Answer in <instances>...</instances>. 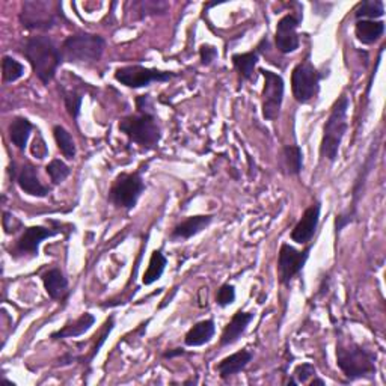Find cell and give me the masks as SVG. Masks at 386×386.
<instances>
[{
    "mask_svg": "<svg viewBox=\"0 0 386 386\" xmlns=\"http://www.w3.org/2000/svg\"><path fill=\"white\" fill-rule=\"evenodd\" d=\"M21 53L44 85H49L53 81L61 62H64L61 49L53 40L44 35L29 37L23 44Z\"/></svg>",
    "mask_w": 386,
    "mask_h": 386,
    "instance_id": "6da1fadb",
    "label": "cell"
},
{
    "mask_svg": "<svg viewBox=\"0 0 386 386\" xmlns=\"http://www.w3.org/2000/svg\"><path fill=\"white\" fill-rule=\"evenodd\" d=\"M337 365L349 380L370 379L376 374V355L355 341L337 343Z\"/></svg>",
    "mask_w": 386,
    "mask_h": 386,
    "instance_id": "7a4b0ae2",
    "label": "cell"
},
{
    "mask_svg": "<svg viewBox=\"0 0 386 386\" xmlns=\"http://www.w3.org/2000/svg\"><path fill=\"white\" fill-rule=\"evenodd\" d=\"M350 106L349 97L341 95L339 97L331 110L324 127H323V138L320 145V156L322 158H326L331 163L337 162L339 146H341L344 134L349 129L347 122V110Z\"/></svg>",
    "mask_w": 386,
    "mask_h": 386,
    "instance_id": "3957f363",
    "label": "cell"
},
{
    "mask_svg": "<svg viewBox=\"0 0 386 386\" xmlns=\"http://www.w3.org/2000/svg\"><path fill=\"white\" fill-rule=\"evenodd\" d=\"M105 49L106 41L103 37L94 35V33H76L62 42L61 54L65 62L90 66L101 59Z\"/></svg>",
    "mask_w": 386,
    "mask_h": 386,
    "instance_id": "277c9868",
    "label": "cell"
},
{
    "mask_svg": "<svg viewBox=\"0 0 386 386\" xmlns=\"http://www.w3.org/2000/svg\"><path fill=\"white\" fill-rule=\"evenodd\" d=\"M118 129L131 142L144 146L146 150L157 148L162 138L160 127H158L156 115L150 112H139L138 115L122 118L118 124Z\"/></svg>",
    "mask_w": 386,
    "mask_h": 386,
    "instance_id": "5b68a950",
    "label": "cell"
},
{
    "mask_svg": "<svg viewBox=\"0 0 386 386\" xmlns=\"http://www.w3.org/2000/svg\"><path fill=\"white\" fill-rule=\"evenodd\" d=\"M62 8L44 0H28L21 5L20 23L28 30H50L59 23Z\"/></svg>",
    "mask_w": 386,
    "mask_h": 386,
    "instance_id": "8992f818",
    "label": "cell"
},
{
    "mask_svg": "<svg viewBox=\"0 0 386 386\" xmlns=\"http://www.w3.org/2000/svg\"><path fill=\"white\" fill-rule=\"evenodd\" d=\"M145 190V183L141 172L119 174L109 190V201L121 210H131L136 207Z\"/></svg>",
    "mask_w": 386,
    "mask_h": 386,
    "instance_id": "52a82bcc",
    "label": "cell"
},
{
    "mask_svg": "<svg viewBox=\"0 0 386 386\" xmlns=\"http://www.w3.org/2000/svg\"><path fill=\"white\" fill-rule=\"evenodd\" d=\"M320 73L310 61L298 64L291 73V90L294 100L300 105L310 103L320 93Z\"/></svg>",
    "mask_w": 386,
    "mask_h": 386,
    "instance_id": "ba28073f",
    "label": "cell"
},
{
    "mask_svg": "<svg viewBox=\"0 0 386 386\" xmlns=\"http://www.w3.org/2000/svg\"><path fill=\"white\" fill-rule=\"evenodd\" d=\"M177 74L172 71H162L157 68H146L142 65H127L119 66L115 71V81L121 85L139 89L150 86L151 83H165L174 78Z\"/></svg>",
    "mask_w": 386,
    "mask_h": 386,
    "instance_id": "9c48e42d",
    "label": "cell"
},
{
    "mask_svg": "<svg viewBox=\"0 0 386 386\" xmlns=\"http://www.w3.org/2000/svg\"><path fill=\"white\" fill-rule=\"evenodd\" d=\"M264 77V88L261 94V107H263V117L267 121H274L279 117L282 101H283V90H286V83L283 78L269 70H259Z\"/></svg>",
    "mask_w": 386,
    "mask_h": 386,
    "instance_id": "30bf717a",
    "label": "cell"
},
{
    "mask_svg": "<svg viewBox=\"0 0 386 386\" xmlns=\"http://www.w3.org/2000/svg\"><path fill=\"white\" fill-rule=\"evenodd\" d=\"M311 246L305 251H298L288 243H282L278 255V276L281 283H288L294 276L303 270L306 261L310 258Z\"/></svg>",
    "mask_w": 386,
    "mask_h": 386,
    "instance_id": "8fae6325",
    "label": "cell"
},
{
    "mask_svg": "<svg viewBox=\"0 0 386 386\" xmlns=\"http://www.w3.org/2000/svg\"><path fill=\"white\" fill-rule=\"evenodd\" d=\"M59 231L44 228V226H29L23 231L21 237L11 249V255L14 258H35L40 254V246L45 240L58 234Z\"/></svg>",
    "mask_w": 386,
    "mask_h": 386,
    "instance_id": "7c38bea8",
    "label": "cell"
},
{
    "mask_svg": "<svg viewBox=\"0 0 386 386\" xmlns=\"http://www.w3.org/2000/svg\"><path fill=\"white\" fill-rule=\"evenodd\" d=\"M300 18L293 14L283 16L276 25V32H275V44L276 49L283 53L288 54L296 52L300 45L299 37H298V28H299Z\"/></svg>",
    "mask_w": 386,
    "mask_h": 386,
    "instance_id": "4fadbf2b",
    "label": "cell"
},
{
    "mask_svg": "<svg viewBox=\"0 0 386 386\" xmlns=\"http://www.w3.org/2000/svg\"><path fill=\"white\" fill-rule=\"evenodd\" d=\"M320 211H322V206L319 202L312 204L311 207H308L305 210V213L302 214L300 221L298 222V225L294 226L291 231V240L296 242L298 245H306L312 240V237L317 231V226H319V221H320Z\"/></svg>",
    "mask_w": 386,
    "mask_h": 386,
    "instance_id": "5bb4252c",
    "label": "cell"
},
{
    "mask_svg": "<svg viewBox=\"0 0 386 386\" xmlns=\"http://www.w3.org/2000/svg\"><path fill=\"white\" fill-rule=\"evenodd\" d=\"M17 185L23 192L28 193V195L37 198H45L50 192L47 186H44L41 183L37 168L32 166L30 163H25L20 169V172L17 175Z\"/></svg>",
    "mask_w": 386,
    "mask_h": 386,
    "instance_id": "9a60e30c",
    "label": "cell"
},
{
    "mask_svg": "<svg viewBox=\"0 0 386 386\" xmlns=\"http://www.w3.org/2000/svg\"><path fill=\"white\" fill-rule=\"evenodd\" d=\"M254 317H255L254 312H245L242 310L237 311L233 315L230 323L226 324L223 329V332L221 335V346L226 347V346L235 344L238 339L242 338V335L246 332V329L254 320Z\"/></svg>",
    "mask_w": 386,
    "mask_h": 386,
    "instance_id": "2e32d148",
    "label": "cell"
},
{
    "mask_svg": "<svg viewBox=\"0 0 386 386\" xmlns=\"http://www.w3.org/2000/svg\"><path fill=\"white\" fill-rule=\"evenodd\" d=\"M214 216L206 214V216H190L186 221L178 223L171 233V240L180 242V240H189V238L198 235L213 222Z\"/></svg>",
    "mask_w": 386,
    "mask_h": 386,
    "instance_id": "e0dca14e",
    "label": "cell"
},
{
    "mask_svg": "<svg viewBox=\"0 0 386 386\" xmlns=\"http://www.w3.org/2000/svg\"><path fill=\"white\" fill-rule=\"evenodd\" d=\"M252 359H254L252 351H249V350L245 349V350L237 351V353H233L230 356L223 358L219 362V364L214 367V370L218 371L221 379L226 380V379L235 376V374L242 373L249 365V362H251Z\"/></svg>",
    "mask_w": 386,
    "mask_h": 386,
    "instance_id": "ac0fdd59",
    "label": "cell"
},
{
    "mask_svg": "<svg viewBox=\"0 0 386 386\" xmlns=\"http://www.w3.org/2000/svg\"><path fill=\"white\" fill-rule=\"evenodd\" d=\"M41 279H42L45 291H47V294L53 300H64L66 298L68 279L65 278L61 269L58 267L49 269L47 271H44Z\"/></svg>",
    "mask_w": 386,
    "mask_h": 386,
    "instance_id": "d6986e66",
    "label": "cell"
},
{
    "mask_svg": "<svg viewBox=\"0 0 386 386\" xmlns=\"http://www.w3.org/2000/svg\"><path fill=\"white\" fill-rule=\"evenodd\" d=\"M216 334V326L213 320H202L197 323L185 337V344L187 347H201L209 344Z\"/></svg>",
    "mask_w": 386,
    "mask_h": 386,
    "instance_id": "ffe728a7",
    "label": "cell"
},
{
    "mask_svg": "<svg viewBox=\"0 0 386 386\" xmlns=\"http://www.w3.org/2000/svg\"><path fill=\"white\" fill-rule=\"evenodd\" d=\"M95 323V317L90 312H85L82 314L78 319H76L71 323H66L61 331L53 332L52 338L53 339H64V338H77L85 335L90 327L94 326Z\"/></svg>",
    "mask_w": 386,
    "mask_h": 386,
    "instance_id": "44dd1931",
    "label": "cell"
},
{
    "mask_svg": "<svg viewBox=\"0 0 386 386\" xmlns=\"http://www.w3.org/2000/svg\"><path fill=\"white\" fill-rule=\"evenodd\" d=\"M385 33V23L376 20H358L355 26V35L362 44H374Z\"/></svg>",
    "mask_w": 386,
    "mask_h": 386,
    "instance_id": "7402d4cb",
    "label": "cell"
},
{
    "mask_svg": "<svg viewBox=\"0 0 386 386\" xmlns=\"http://www.w3.org/2000/svg\"><path fill=\"white\" fill-rule=\"evenodd\" d=\"M32 130H33L32 122L25 117H16L13 121H11L8 131H9V139L16 148H18L20 151H25Z\"/></svg>",
    "mask_w": 386,
    "mask_h": 386,
    "instance_id": "603a6c76",
    "label": "cell"
},
{
    "mask_svg": "<svg viewBox=\"0 0 386 386\" xmlns=\"http://www.w3.org/2000/svg\"><path fill=\"white\" fill-rule=\"evenodd\" d=\"M258 62H259L258 50H252L247 53H237L233 56V65L243 81H249V78L254 76L255 66L258 65Z\"/></svg>",
    "mask_w": 386,
    "mask_h": 386,
    "instance_id": "cb8c5ba5",
    "label": "cell"
},
{
    "mask_svg": "<svg viewBox=\"0 0 386 386\" xmlns=\"http://www.w3.org/2000/svg\"><path fill=\"white\" fill-rule=\"evenodd\" d=\"M283 169L288 175H299L303 169V153L298 145H287L282 150Z\"/></svg>",
    "mask_w": 386,
    "mask_h": 386,
    "instance_id": "d4e9b609",
    "label": "cell"
},
{
    "mask_svg": "<svg viewBox=\"0 0 386 386\" xmlns=\"http://www.w3.org/2000/svg\"><path fill=\"white\" fill-rule=\"evenodd\" d=\"M166 264H168V259L160 249H158V251H154L150 258V264H148V267H146L144 278H142L144 286H151V283L160 279L165 269H166Z\"/></svg>",
    "mask_w": 386,
    "mask_h": 386,
    "instance_id": "484cf974",
    "label": "cell"
},
{
    "mask_svg": "<svg viewBox=\"0 0 386 386\" xmlns=\"http://www.w3.org/2000/svg\"><path fill=\"white\" fill-rule=\"evenodd\" d=\"M53 138H54L56 145H58L59 151L64 154V157L68 158V160H73V158L76 157L77 150H76V144H74V139H73V136L70 134V131H68L62 126H54L53 127Z\"/></svg>",
    "mask_w": 386,
    "mask_h": 386,
    "instance_id": "4316f807",
    "label": "cell"
},
{
    "mask_svg": "<svg viewBox=\"0 0 386 386\" xmlns=\"http://www.w3.org/2000/svg\"><path fill=\"white\" fill-rule=\"evenodd\" d=\"M385 16V5L382 0H365L359 4L355 11L356 20H374L382 18Z\"/></svg>",
    "mask_w": 386,
    "mask_h": 386,
    "instance_id": "83f0119b",
    "label": "cell"
},
{
    "mask_svg": "<svg viewBox=\"0 0 386 386\" xmlns=\"http://www.w3.org/2000/svg\"><path fill=\"white\" fill-rule=\"evenodd\" d=\"M62 98L65 107L70 113V117L73 119H77L78 115H81V109H82V100H83V93L77 90L76 88H65L62 86Z\"/></svg>",
    "mask_w": 386,
    "mask_h": 386,
    "instance_id": "f1b7e54d",
    "label": "cell"
},
{
    "mask_svg": "<svg viewBox=\"0 0 386 386\" xmlns=\"http://www.w3.org/2000/svg\"><path fill=\"white\" fill-rule=\"evenodd\" d=\"M25 76V65L11 56H4L2 59V77L5 83H14Z\"/></svg>",
    "mask_w": 386,
    "mask_h": 386,
    "instance_id": "f546056e",
    "label": "cell"
},
{
    "mask_svg": "<svg viewBox=\"0 0 386 386\" xmlns=\"http://www.w3.org/2000/svg\"><path fill=\"white\" fill-rule=\"evenodd\" d=\"M45 171H47L52 183L58 186V185L64 183L66 177L70 175L71 169L65 162H62L61 158H53V160L47 166H45Z\"/></svg>",
    "mask_w": 386,
    "mask_h": 386,
    "instance_id": "4dcf8cb0",
    "label": "cell"
},
{
    "mask_svg": "<svg viewBox=\"0 0 386 386\" xmlns=\"http://www.w3.org/2000/svg\"><path fill=\"white\" fill-rule=\"evenodd\" d=\"M134 6L138 8V13H142L141 17L144 16H154V14H165L169 5L166 2H156V0H145V2L134 4Z\"/></svg>",
    "mask_w": 386,
    "mask_h": 386,
    "instance_id": "1f68e13d",
    "label": "cell"
},
{
    "mask_svg": "<svg viewBox=\"0 0 386 386\" xmlns=\"http://www.w3.org/2000/svg\"><path fill=\"white\" fill-rule=\"evenodd\" d=\"M235 302V287L233 283H223L221 288L216 293V303H218L221 308H226Z\"/></svg>",
    "mask_w": 386,
    "mask_h": 386,
    "instance_id": "d6a6232c",
    "label": "cell"
},
{
    "mask_svg": "<svg viewBox=\"0 0 386 386\" xmlns=\"http://www.w3.org/2000/svg\"><path fill=\"white\" fill-rule=\"evenodd\" d=\"M315 367L310 362H305V364H300L296 367L293 373V380L290 382L291 385H298V383H308L311 378H315Z\"/></svg>",
    "mask_w": 386,
    "mask_h": 386,
    "instance_id": "836d02e7",
    "label": "cell"
},
{
    "mask_svg": "<svg viewBox=\"0 0 386 386\" xmlns=\"http://www.w3.org/2000/svg\"><path fill=\"white\" fill-rule=\"evenodd\" d=\"M112 329H113V317H110V319L106 322V324H105V327H103V331H101V334L98 335V343L93 347V351H90V355H89V358H88L89 362L93 361V359L98 355V351H100L101 346H103V344L106 343V338H107L109 334L112 332Z\"/></svg>",
    "mask_w": 386,
    "mask_h": 386,
    "instance_id": "e575fe53",
    "label": "cell"
},
{
    "mask_svg": "<svg viewBox=\"0 0 386 386\" xmlns=\"http://www.w3.org/2000/svg\"><path fill=\"white\" fill-rule=\"evenodd\" d=\"M199 56H201V64L209 66L218 59V49L211 44H202L199 49Z\"/></svg>",
    "mask_w": 386,
    "mask_h": 386,
    "instance_id": "d590c367",
    "label": "cell"
},
{
    "mask_svg": "<svg viewBox=\"0 0 386 386\" xmlns=\"http://www.w3.org/2000/svg\"><path fill=\"white\" fill-rule=\"evenodd\" d=\"M30 153L33 157L38 158V160H42V158L49 156V148H47V145H45V141L42 139L41 134H38L37 138L33 139L32 146H30Z\"/></svg>",
    "mask_w": 386,
    "mask_h": 386,
    "instance_id": "8d00e7d4",
    "label": "cell"
},
{
    "mask_svg": "<svg viewBox=\"0 0 386 386\" xmlns=\"http://www.w3.org/2000/svg\"><path fill=\"white\" fill-rule=\"evenodd\" d=\"M353 221H355V210H351L349 213L338 214L335 218V233L339 234L349 223H351Z\"/></svg>",
    "mask_w": 386,
    "mask_h": 386,
    "instance_id": "74e56055",
    "label": "cell"
},
{
    "mask_svg": "<svg viewBox=\"0 0 386 386\" xmlns=\"http://www.w3.org/2000/svg\"><path fill=\"white\" fill-rule=\"evenodd\" d=\"M186 353L185 349H172V350H168L163 353V358L165 359H172L175 356H183Z\"/></svg>",
    "mask_w": 386,
    "mask_h": 386,
    "instance_id": "f35d334b",
    "label": "cell"
},
{
    "mask_svg": "<svg viewBox=\"0 0 386 386\" xmlns=\"http://www.w3.org/2000/svg\"><path fill=\"white\" fill-rule=\"evenodd\" d=\"M311 385H312V386H314V385H323V386H324L326 383H324V380H322V379H312V380H311Z\"/></svg>",
    "mask_w": 386,
    "mask_h": 386,
    "instance_id": "ab89813d",
    "label": "cell"
}]
</instances>
